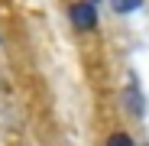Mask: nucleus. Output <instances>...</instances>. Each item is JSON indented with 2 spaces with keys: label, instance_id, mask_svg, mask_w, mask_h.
I'll return each instance as SVG.
<instances>
[{
  "label": "nucleus",
  "instance_id": "nucleus-1",
  "mask_svg": "<svg viewBox=\"0 0 149 146\" xmlns=\"http://www.w3.org/2000/svg\"><path fill=\"white\" fill-rule=\"evenodd\" d=\"M68 16H71V23H74V29L78 33H88V29H94L97 26V7L94 3H71L68 7Z\"/></svg>",
  "mask_w": 149,
  "mask_h": 146
},
{
  "label": "nucleus",
  "instance_id": "nucleus-2",
  "mask_svg": "<svg viewBox=\"0 0 149 146\" xmlns=\"http://www.w3.org/2000/svg\"><path fill=\"white\" fill-rule=\"evenodd\" d=\"M123 97H127V107H130V110H133L136 117H143V114H146V104H143V94L136 91V85H130L127 91H123Z\"/></svg>",
  "mask_w": 149,
  "mask_h": 146
},
{
  "label": "nucleus",
  "instance_id": "nucleus-3",
  "mask_svg": "<svg viewBox=\"0 0 149 146\" xmlns=\"http://www.w3.org/2000/svg\"><path fill=\"white\" fill-rule=\"evenodd\" d=\"M110 3H113V10H117V13H130V10H136V7H139V0H110Z\"/></svg>",
  "mask_w": 149,
  "mask_h": 146
},
{
  "label": "nucleus",
  "instance_id": "nucleus-4",
  "mask_svg": "<svg viewBox=\"0 0 149 146\" xmlns=\"http://www.w3.org/2000/svg\"><path fill=\"white\" fill-rule=\"evenodd\" d=\"M107 146H133V140L127 133H110L107 136Z\"/></svg>",
  "mask_w": 149,
  "mask_h": 146
},
{
  "label": "nucleus",
  "instance_id": "nucleus-5",
  "mask_svg": "<svg viewBox=\"0 0 149 146\" xmlns=\"http://www.w3.org/2000/svg\"><path fill=\"white\" fill-rule=\"evenodd\" d=\"M91 3H97V0H91Z\"/></svg>",
  "mask_w": 149,
  "mask_h": 146
}]
</instances>
